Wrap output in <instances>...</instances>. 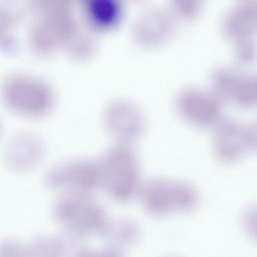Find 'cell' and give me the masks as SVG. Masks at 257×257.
I'll return each mask as SVG.
<instances>
[{"mask_svg": "<svg viewBox=\"0 0 257 257\" xmlns=\"http://www.w3.org/2000/svg\"><path fill=\"white\" fill-rule=\"evenodd\" d=\"M103 188L114 200L124 203L138 195L142 183L138 156L131 144L116 143L98 159Z\"/></svg>", "mask_w": 257, "mask_h": 257, "instance_id": "6da1fadb", "label": "cell"}, {"mask_svg": "<svg viewBox=\"0 0 257 257\" xmlns=\"http://www.w3.org/2000/svg\"><path fill=\"white\" fill-rule=\"evenodd\" d=\"M53 212L64 229L76 238L100 234L108 219L101 205L88 194L61 193L54 203Z\"/></svg>", "mask_w": 257, "mask_h": 257, "instance_id": "7a4b0ae2", "label": "cell"}, {"mask_svg": "<svg viewBox=\"0 0 257 257\" xmlns=\"http://www.w3.org/2000/svg\"><path fill=\"white\" fill-rule=\"evenodd\" d=\"M138 195L145 208L154 215L188 211L198 200V192L193 185L164 177L151 179L142 184Z\"/></svg>", "mask_w": 257, "mask_h": 257, "instance_id": "3957f363", "label": "cell"}, {"mask_svg": "<svg viewBox=\"0 0 257 257\" xmlns=\"http://www.w3.org/2000/svg\"><path fill=\"white\" fill-rule=\"evenodd\" d=\"M5 103L15 112L29 117H40L52 107L53 95L44 82L30 76L16 75L6 80L3 87Z\"/></svg>", "mask_w": 257, "mask_h": 257, "instance_id": "277c9868", "label": "cell"}, {"mask_svg": "<svg viewBox=\"0 0 257 257\" xmlns=\"http://www.w3.org/2000/svg\"><path fill=\"white\" fill-rule=\"evenodd\" d=\"M44 183L49 188L61 193L92 195L101 188L98 160L79 158L57 164L47 171Z\"/></svg>", "mask_w": 257, "mask_h": 257, "instance_id": "5b68a950", "label": "cell"}, {"mask_svg": "<svg viewBox=\"0 0 257 257\" xmlns=\"http://www.w3.org/2000/svg\"><path fill=\"white\" fill-rule=\"evenodd\" d=\"M214 128L213 149L221 162L233 164L256 151L255 124L222 119Z\"/></svg>", "mask_w": 257, "mask_h": 257, "instance_id": "8992f818", "label": "cell"}, {"mask_svg": "<svg viewBox=\"0 0 257 257\" xmlns=\"http://www.w3.org/2000/svg\"><path fill=\"white\" fill-rule=\"evenodd\" d=\"M223 101L211 90L188 87L177 95V112L186 122L194 126L214 127L222 120Z\"/></svg>", "mask_w": 257, "mask_h": 257, "instance_id": "52a82bcc", "label": "cell"}, {"mask_svg": "<svg viewBox=\"0 0 257 257\" xmlns=\"http://www.w3.org/2000/svg\"><path fill=\"white\" fill-rule=\"evenodd\" d=\"M211 91L223 102L228 101L243 108L256 103L255 75L227 67L215 69L210 76Z\"/></svg>", "mask_w": 257, "mask_h": 257, "instance_id": "ba28073f", "label": "cell"}, {"mask_svg": "<svg viewBox=\"0 0 257 257\" xmlns=\"http://www.w3.org/2000/svg\"><path fill=\"white\" fill-rule=\"evenodd\" d=\"M105 126L116 143L132 144L143 134L145 120L134 104L122 99L115 100L106 108Z\"/></svg>", "mask_w": 257, "mask_h": 257, "instance_id": "9c48e42d", "label": "cell"}, {"mask_svg": "<svg viewBox=\"0 0 257 257\" xmlns=\"http://www.w3.org/2000/svg\"><path fill=\"white\" fill-rule=\"evenodd\" d=\"M175 19L169 10L162 8L148 10L138 17L134 25L136 40L149 48L163 45L174 33Z\"/></svg>", "mask_w": 257, "mask_h": 257, "instance_id": "30bf717a", "label": "cell"}, {"mask_svg": "<svg viewBox=\"0 0 257 257\" xmlns=\"http://www.w3.org/2000/svg\"><path fill=\"white\" fill-rule=\"evenodd\" d=\"M45 147L42 139L29 132L19 133L8 143L4 154L5 165L17 172L31 171L44 159Z\"/></svg>", "mask_w": 257, "mask_h": 257, "instance_id": "8fae6325", "label": "cell"}, {"mask_svg": "<svg viewBox=\"0 0 257 257\" xmlns=\"http://www.w3.org/2000/svg\"><path fill=\"white\" fill-rule=\"evenodd\" d=\"M256 1H240L225 14L221 21V30L224 35L234 44L253 40L256 32Z\"/></svg>", "mask_w": 257, "mask_h": 257, "instance_id": "7c38bea8", "label": "cell"}, {"mask_svg": "<svg viewBox=\"0 0 257 257\" xmlns=\"http://www.w3.org/2000/svg\"><path fill=\"white\" fill-rule=\"evenodd\" d=\"M137 223L127 218L108 219L100 235L106 245L122 250L135 244L140 236Z\"/></svg>", "mask_w": 257, "mask_h": 257, "instance_id": "4fadbf2b", "label": "cell"}, {"mask_svg": "<svg viewBox=\"0 0 257 257\" xmlns=\"http://www.w3.org/2000/svg\"><path fill=\"white\" fill-rule=\"evenodd\" d=\"M85 13L89 22L94 27H108L118 19L120 5L114 0H92L85 4Z\"/></svg>", "mask_w": 257, "mask_h": 257, "instance_id": "5bb4252c", "label": "cell"}, {"mask_svg": "<svg viewBox=\"0 0 257 257\" xmlns=\"http://www.w3.org/2000/svg\"><path fill=\"white\" fill-rule=\"evenodd\" d=\"M27 249L29 257H65L67 244L61 237L44 235L32 240Z\"/></svg>", "mask_w": 257, "mask_h": 257, "instance_id": "9a60e30c", "label": "cell"}, {"mask_svg": "<svg viewBox=\"0 0 257 257\" xmlns=\"http://www.w3.org/2000/svg\"><path fill=\"white\" fill-rule=\"evenodd\" d=\"M64 44L73 56L83 58L94 52L96 41L91 32L77 23Z\"/></svg>", "mask_w": 257, "mask_h": 257, "instance_id": "2e32d148", "label": "cell"}, {"mask_svg": "<svg viewBox=\"0 0 257 257\" xmlns=\"http://www.w3.org/2000/svg\"><path fill=\"white\" fill-rule=\"evenodd\" d=\"M202 8L200 0H172L169 10L175 18L191 20L199 15Z\"/></svg>", "mask_w": 257, "mask_h": 257, "instance_id": "e0dca14e", "label": "cell"}, {"mask_svg": "<svg viewBox=\"0 0 257 257\" xmlns=\"http://www.w3.org/2000/svg\"><path fill=\"white\" fill-rule=\"evenodd\" d=\"M234 44V57L238 62L249 64L255 60L256 44L254 39L243 41Z\"/></svg>", "mask_w": 257, "mask_h": 257, "instance_id": "ac0fdd59", "label": "cell"}, {"mask_svg": "<svg viewBox=\"0 0 257 257\" xmlns=\"http://www.w3.org/2000/svg\"><path fill=\"white\" fill-rule=\"evenodd\" d=\"M0 257H29L27 246L15 239L0 242Z\"/></svg>", "mask_w": 257, "mask_h": 257, "instance_id": "d6986e66", "label": "cell"}, {"mask_svg": "<svg viewBox=\"0 0 257 257\" xmlns=\"http://www.w3.org/2000/svg\"><path fill=\"white\" fill-rule=\"evenodd\" d=\"M73 257H124L121 250L106 245L101 249L82 247L75 253Z\"/></svg>", "mask_w": 257, "mask_h": 257, "instance_id": "ffe728a7", "label": "cell"}, {"mask_svg": "<svg viewBox=\"0 0 257 257\" xmlns=\"http://www.w3.org/2000/svg\"><path fill=\"white\" fill-rule=\"evenodd\" d=\"M12 16L8 10L0 7V39L11 26Z\"/></svg>", "mask_w": 257, "mask_h": 257, "instance_id": "44dd1931", "label": "cell"}]
</instances>
